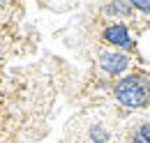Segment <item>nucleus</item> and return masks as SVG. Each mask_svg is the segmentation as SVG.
<instances>
[{
  "label": "nucleus",
  "instance_id": "7ed1b4c3",
  "mask_svg": "<svg viewBox=\"0 0 150 143\" xmlns=\"http://www.w3.org/2000/svg\"><path fill=\"white\" fill-rule=\"evenodd\" d=\"M104 39H106L109 44H113V46L125 49V51H129L132 46H134V42H132V37H129V30H127L122 23L109 25V28L104 30Z\"/></svg>",
  "mask_w": 150,
  "mask_h": 143
},
{
  "label": "nucleus",
  "instance_id": "20e7f679",
  "mask_svg": "<svg viewBox=\"0 0 150 143\" xmlns=\"http://www.w3.org/2000/svg\"><path fill=\"white\" fill-rule=\"evenodd\" d=\"M88 139L93 143H109L111 141V132L109 127L102 125V122H95V125L88 127Z\"/></svg>",
  "mask_w": 150,
  "mask_h": 143
},
{
  "label": "nucleus",
  "instance_id": "f257e3e1",
  "mask_svg": "<svg viewBox=\"0 0 150 143\" xmlns=\"http://www.w3.org/2000/svg\"><path fill=\"white\" fill-rule=\"evenodd\" d=\"M115 99L120 104L129 108H136L141 104H146L150 99V83L146 76L141 74H132V76H125L118 86H115Z\"/></svg>",
  "mask_w": 150,
  "mask_h": 143
},
{
  "label": "nucleus",
  "instance_id": "39448f33",
  "mask_svg": "<svg viewBox=\"0 0 150 143\" xmlns=\"http://www.w3.org/2000/svg\"><path fill=\"white\" fill-rule=\"evenodd\" d=\"M132 141L134 143H150V122H141V125L134 127Z\"/></svg>",
  "mask_w": 150,
  "mask_h": 143
},
{
  "label": "nucleus",
  "instance_id": "423d86ee",
  "mask_svg": "<svg viewBox=\"0 0 150 143\" xmlns=\"http://www.w3.org/2000/svg\"><path fill=\"white\" fill-rule=\"evenodd\" d=\"M132 5H127V2H113V5H109V7H104V12H109V14H129Z\"/></svg>",
  "mask_w": 150,
  "mask_h": 143
},
{
  "label": "nucleus",
  "instance_id": "f03ea898",
  "mask_svg": "<svg viewBox=\"0 0 150 143\" xmlns=\"http://www.w3.org/2000/svg\"><path fill=\"white\" fill-rule=\"evenodd\" d=\"M129 65V58L125 53H113V51H104V53H99V67L106 72V74H122L125 67Z\"/></svg>",
  "mask_w": 150,
  "mask_h": 143
},
{
  "label": "nucleus",
  "instance_id": "0eeeda50",
  "mask_svg": "<svg viewBox=\"0 0 150 143\" xmlns=\"http://www.w3.org/2000/svg\"><path fill=\"white\" fill-rule=\"evenodd\" d=\"M134 7L141 12H150V0H134Z\"/></svg>",
  "mask_w": 150,
  "mask_h": 143
}]
</instances>
